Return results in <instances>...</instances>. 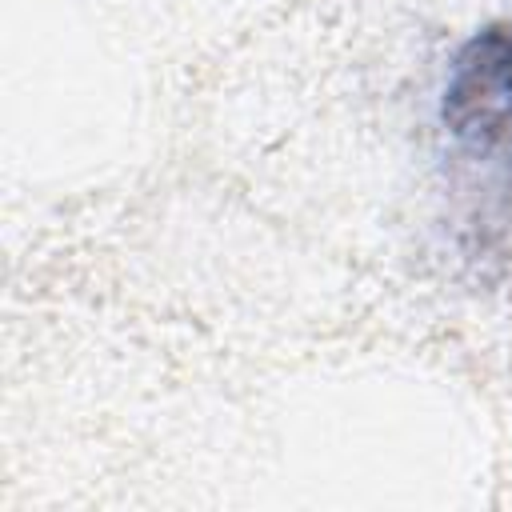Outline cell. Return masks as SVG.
Instances as JSON below:
<instances>
[{
	"mask_svg": "<svg viewBox=\"0 0 512 512\" xmlns=\"http://www.w3.org/2000/svg\"><path fill=\"white\" fill-rule=\"evenodd\" d=\"M440 120L460 152L512 176V24H492L456 52Z\"/></svg>",
	"mask_w": 512,
	"mask_h": 512,
	"instance_id": "6da1fadb",
	"label": "cell"
}]
</instances>
